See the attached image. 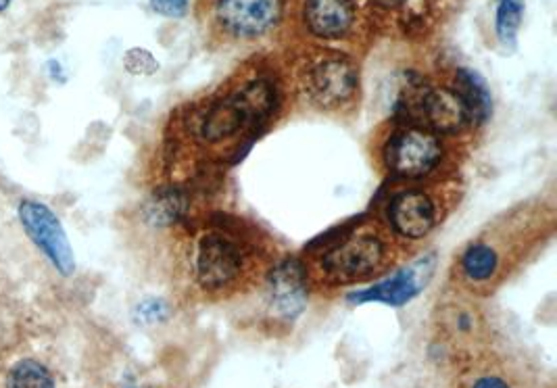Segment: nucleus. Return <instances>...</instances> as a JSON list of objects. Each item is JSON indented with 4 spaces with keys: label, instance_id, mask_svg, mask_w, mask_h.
<instances>
[{
    "label": "nucleus",
    "instance_id": "4",
    "mask_svg": "<svg viewBox=\"0 0 557 388\" xmlns=\"http://www.w3.org/2000/svg\"><path fill=\"white\" fill-rule=\"evenodd\" d=\"M445 157L443 140L418 124L397 128L384 144V165L397 180H420L437 172Z\"/></svg>",
    "mask_w": 557,
    "mask_h": 388
},
{
    "label": "nucleus",
    "instance_id": "19",
    "mask_svg": "<svg viewBox=\"0 0 557 388\" xmlns=\"http://www.w3.org/2000/svg\"><path fill=\"white\" fill-rule=\"evenodd\" d=\"M167 315L169 305L163 299H144L136 309V318L142 324H161Z\"/></svg>",
    "mask_w": 557,
    "mask_h": 388
},
{
    "label": "nucleus",
    "instance_id": "7",
    "mask_svg": "<svg viewBox=\"0 0 557 388\" xmlns=\"http://www.w3.org/2000/svg\"><path fill=\"white\" fill-rule=\"evenodd\" d=\"M434 268H437V255L428 253L414 263L405 265L399 272H395L391 278L382 282H376L370 288L357 290L347 297L349 303L361 305V303H384L391 307H401L409 301H414L426 284L430 282Z\"/></svg>",
    "mask_w": 557,
    "mask_h": 388
},
{
    "label": "nucleus",
    "instance_id": "13",
    "mask_svg": "<svg viewBox=\"0 0 557 388\" xmlns=\"http://www.w3.org/2000/svg\"><path fill=\"white\" fill-rule=\"evenodd\" d=\"M453 90L459 99H462L472 126L487 124L493 115V96L487 82H484L478 71L457 69Z\"/></svg>",
    "mask_w": 557,
    "mask_h": 388
},
{
    "label": "nucleus",
    "instance_id": "21",
    "mask_svg": "<svg viewBox=\"0 0 557 388\" xmlns=\"http://www.w3.org/2000/svg\"><path fill=\"white\" fill-rule=\"evenodd\" d=\"M468 388H514V384L499 372H478L470 378Z\"/></svg>",
    "mask_w": 557,
    "mask_h": 388
},
{
    "label": "nucleus",
    "instance_id": "9",
    "mask_svg": "<svg viewBox=\"0 0 557 388\" xmlns=\"http://www.w3.org/2000/svg\"><path fill=\"white\" fill-rule=\"evenodd\" d=\"M280 0H217L215 19L220 28L236 38H259L276 28Z\"/></svg>",
    "mask_w": 557,
    "mask_h": 388
},
{
    "label": "nucleus",
    "instance_id": "1",
    "mask_svg": "<svg viewBox=\"0 0 557 388\" xmlns=\"http://www.w3.org/2000/svg\"><path fill=\"white\" fill-rule=\"evenodd\" d=\"M276 90L268 80H251L197 113L192 134L203 144L228 142L263 126L274 115Z\"/></svg>",
    "mask_w": 557,
    "mask_h": 388
},
{
    "label": "nucleus",
    "instance_id": "5",
    "mask_svg": "<svg viewBox=\"0 0 557 388\" xmlns=\"http://www.w3.org/2000/svg\"><path fill=\"white\" fill-rule=\"evenodd\" d=\"M357 67L345 57L311 61L301 76L305 99L320 111H341L357 94Z\"/></svg>",
    "mask_w": 557,
    "mask_h": 388
},
{
    "label": "nucleus",
    "instance_id": "23",
    "mask_svg": "<svg viewBox=\"0 0 557 388\" xmlns=\"http://www.w3.org/2000/svg\"><path fill=\"white\" fill-rule=\"evenodd\" d=\"M13 0H0V13H5L11 7Z\"/></svg>",
    "mask_w": 557,
    "mask_h": 388
},
{
    "label": "nucleus",
    "instance_id": "22",
    "mask_svg": "<svg viewBox=\"0 0 557 388\" xmlns=\"http://www.w3.org/2000/svg\"><path fill=\"white\" fill-rule=\"evenodd\" d=\"M405 3L407 0H372V5H376L378 9H397Z\"/></svg>",
    "mask_w": 557,
    "mask_h": 388
},
{
    "label": "nucleus",
    "instance_id": "18",
    "mask_svg": "<svg viewBox=\"0 0 557 388\" xmlns=\"http://www.w3.org/2000/svg\"><path fill=\"white\" fill-rule=\"evenodd\" d=\"M124 65L132 76H153L159 69L155 57L149 51H142V48H132V51H128Z\"/></svg>",
    "mask_w": 557,
    "mask_h": 388
},
{
    "label": "nucleus",
    "instance_id": "20",
    "mask_svg": "<svg viewBox=\"0 0 557 388\" xmlns=\"http://www.w3.org/2000/svg\"><path fill=\"white\" fill-rule=\"evenodd\" d=\"M151 9L157 15H163L169 19H180L188 13L190 0H151Z\"/></svg>",
    "mask_w": 557,
    "mask_h": 388
},
{
    "label": "nucleus",
    "instance_id": "15",
    "mask_svg": "<svg viewBox=\"0 0 557 388\" xmlns=\"http://www.w3.org/2000/svg\"><path fill=\"white\" fill-rule=\"evenodd\" d=\"M7 388H55V380L40 361L21 359L7 376Z\"/></svg>",
    "mask_w": 557,
    "mask_h": 388
},
{
    "label": "nucleus",
    "instance_id": "16",
    "mask_svg": "<svg viewBox=\"0 0 557 388\" xmlns=\"http://www.w3.org/2000/svg\"><path fill=\"white\" fill-rule=\"evenodd\" d=\"M184 213H186V199H184V194H180L176 190H167V192L155 194L149 209H147L149 222L155 224V226L176 224Z\"/></svg>",
    "mask_w": 557,
    "mask_h": 388
},
{
    "label": "nucleus",
    "instance_id": "17",
    "mask_svg": "<svg viewBox=\"0 0 557 388\" xmlns=\"http://www.w3.org/2000/svg\"><path fill=\"white\" fill-rule=\"evenodd\" d=\"M441 324L451 338H466V336H474V332L478 330V315L474 309L466 305L453 303L443 309Z\"/></svg>",
    "mask_w": 557,
    "mask_h": 388
},
{
    "label": "nucleus",
    "instance_id": "12",
    "mask_svg": "<svg viewBox=\"0 0 557 388\" xmlns=\"http://www.w3.org/2000/svg\"><path fill=\"white\" fill-rule=\"evenodd\" d=\"M307 30L324 40L343 38L355 23L353 0H307L305 3Z\"/></svg>",
    "mask_w": 557,
    "mask_h": 388
},
{
    "label": "nucleus",
    "instance_id": "11",
    "mask_svg": "<svg viewBox=\"0 0 557 388\" xmlns=\"http://www.w3.org/2000/svg\"><path fill=\"white\" fill-rule=\"evenodd\" d=\"M503 251L491 238H478L462 251L457 259V274L468 288H489L503 268Z\"/></svg>",
    "mask_w": 557,
    "mask_h": 388
},
{
    "label": "nucleus",
    "instance_id": "8",
    "mask_svg": "<svg viewBox=\"0 0 557 388\" xmlns=\"http://www.w3.org/2000/svg\"><path fill=\"white\" fill-rule=\"evenodd\" d=\"M391 230L405 240H422L441 220V207L434 194L424 188L397 192L386 207Z\"/></svg>",
    "mask_w": 557,
    "mask_h": 388
},
{
    "label": "nucleus",
    "instance_id": "6",
    "mask_svg": "<svg viewBox=\"0 0 557 388\" xmlns=\"http://www.w3.org/2000/svg\"><path fill=\"white\" fill-rule=\"evenodd\" d=\"M19 220L36 249L53 263V268L61 276L67 278L76 272L74 249H71L65 228L51 207L40 201L23 199L19 203Z\"/></svg>",
    "mask_w": 557,
    "mask_h": 388
},
{
    "label": "nucleus",
    "instance_id": "3",
    "mask_svg": "<svg viewBox=\"0 0 557 388\" xmlns=\"http://www.w3.org/2000/svg\"><path fill=\"white\" fill-rule=\"evenodd\" d=\"M393 245L376 228H355L318 257L320 278L334 284H351L382 274L391 263Z\"/></svg>",
    "mask_w": 557,
    "mask_h": 388
},
{
    "label": "nucleus",
    "instance_id": "14",
    "mask_svg": "<svg viewBox=\"0 0 557 388\" xmlns=\"http://www.w3.org/2000/svg\"><path fill=\"white\" fill-rule=\"evenodd\" d=\"M526 0H501L495 15V34L503 51L512 53L518 46V34L522 26Z\"/></svg>",
    "mask_w": 557,
    "mask_h": 388
},
{
    "label": "nucleus",
    "instance_id": "10",
    "mask_svg": "<svg viewBox=\"0 0 557 388\" xmlns=\"http://www.w3.org/2000/svg\"><path fill=\"white\" fill-rule=\"evenodd\" d=\"M268 307L278 320L293 322L307 303V272L297 259L278 261L268 274Z\"/></svg>",
    "mask_w": 557,
    "mask_h": 388
},
{
    "label": "nucleus",
    "instance_id": "2",
    "mask_svg": "<svg viewBox=\"0 0 557 388\" xmlns=\"http://www.w3.org/2000/svg\"><path fill=\"white\" fill-rule=\"evenodd\" d=\"M253 249L230 230H205L190 251V270L205 295H232L251 278Z\"/></svg>",
    "mask_w": 557,
    "mask_h": 388
}]
</instances>
